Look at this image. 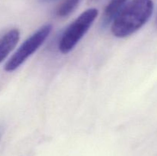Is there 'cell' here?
<instances>
[{
  "label": "cell",
  "mask_w": 157,
  "mask_h": 156,
  "mask_svg": "<svg viewBox=\"0 0 157 156\" xmlns=\"http://www.w3.org/2000/svg\"><path fill=\"white\" fill-rule=\"evenodd\" d=\"M153 12L152 0H132L124 6L112 21V34L117 38L133 35L147 22Z\"/></svg>",
  "instance_id": "obj_1"
},
{
  "label": "cell",
  "mask_w": 157,
  "mask_h": 156,
  "mask_svg": "<svg viewBox=\"0 0 157 156\" xmlns=\"http://www.w3.org/2000/svg\"><path fill=\"white\" fill-rule=\"evenodd\" d=\"M98 15V9H89L71 23L59 41L58 48L61 53L67 54L73 50L89 30Z\"/></svg>",
  "instance_id": "obj_2"
},
{
  "label": "cell",
  "mask_w": 157,
  "mask_h": 156,
  "mask_svg": "<svg viewBox=\"0 0 157 156\" xmlns=\"http://www.w3.org/2000/svg\"><path fill=\"white\" fill-rule=\"evenodd\" d=\"M52 29L51 24H44L27 38L6 63L5 66L6 71H14L19 67L44 42Z\"/></svg>",
  "instance_id": "obj_3"
},
{
  "label": "cell",
  "mask_w": 157,
  "mask_h": 156,
  "mask_svg": "<svg viewBox=\"0 0 157 156\" xmlns=\"http://www.w3.org/2000/svg\"><path fill=\"white\" fill-rule=\"evenodd\" d=\"M20 33L18 29H12L0 38V63L12 51L19 41Z\"/></svg>",
  "instance_id": "obj_4"
},
{
  "label": "cell",
  "mask_w": 157,
  "mask_h": 156,
  "mask_svg": "<svg viewBox=\"0 0 157 156\" xmlns=\"http://www.w3.org/2000/svg\"><path fill=\"white\" fill-rule=\"evenodd\" d=\"M127 0H110L108 4L106 6L103 15V25L106 26L113 20L120 12V11L124 8Z\"/></svg>",
  "instance_id": "obj_5"
},
{
  "label": "cell",
  "mask_w": 157,
  "mask_h": 156,
  "mask_svg": "<svg viewBox=\"0 0 157 156\" xmlns=\"http://www.w3.org/2000/svg\"><path fill=\"white\" fill-rule=\"evenodd\" d=\"M81 0H64L57 9L58 17H66L77 8Z\"/></svg>",
  "instance_id": "obj_6"
},
{
  "label": "cell",
  "mask_w": 157,
  "mask_h": 156,
  "mask_svg": "<svg viewBox=\"0 0 157 156\" xmlns=\"http://www.w3.org/2000/svg\"><path fill=\"white\" fill-rule=\"evenodd\" d=\"M41 1L43 2H51L56 1V0H41Z\"/></svg>",
  "instance_id": "obj_7"
},
{
  "label": "cell",
  "mask_w": 157,
  "mask_h": 156,
  "mask_svg": "<svg viewBox=\"0 0 157 156\" xmlns=\"http://www.w3.org/2000/svg\"><path fill=\"white\" fill-rule=\"evenodd\" d=\"M0 137H1V131H0Z\"/></svg>",
  "instance_id": "obj_8"
}]
</instances>
